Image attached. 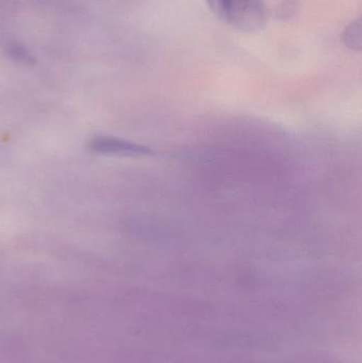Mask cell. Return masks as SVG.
Instances as JSON below:
<instances>
[{
  "label": "cell",
  "mask_w": 362,
  "mask_h": 363,
  "mask_svg": "<svg viewBox=\"0 0 362 363\" xmlns=\"http://www.w3.org/2000/svg\"><path fill=\"white\" fill-rule=\"evenodd\" d=\"M223 23L247 33L261 31L267 23L265 0H205Z\"/></svg>",
  "instance_id": "obj_1"
},
{
  "label": "cell",
  "mask_w": 362,
  "mask_h": 363,
  "mask_svg": "<svg viewBox=\"0 0 362 363\" xmlns=\"http://www.w3.org/2000/svg\"><path fill=\"white\" fill-rule=\"evenodd\" d=\"M93 150L102 153H146V149L130 143L111 138H100L94 140Z\"/></svg>",
  "instance_id": "obj_2"
},
{
  "label": "cell",
  "mask_w": 362,
  "mask_h": 363,
  "mask_svg": "<svg viewBox=\"0 0 362 363\" xmlns=\"http://www.w3.org/2000/svg\"><path fill=\"white\" fill-rule=\"evenodd\" d=\"M4 51H6L8 57H11V60H13V61L25 64V65H34L36 63L35 57L21 42L9 40L6 46H4Z\"/></svg>",
  "instance_id": "obj_3"
},
{
  "label": "cell",
  "mask_w": 362,
  "mask_h": 363,
  "mask_svg": "<svg viewBox=\"0 0 362 363\" xmlns=\"http://www.w3.org/2000/svg\"><path fill=\"white\" fill-rule=\"evenodd\" d=\"M342 42L349 48L361 50V19L353 21L342 32Z\"/></svg>",
  "instance_id": "obj_4"
}]
</instances>
